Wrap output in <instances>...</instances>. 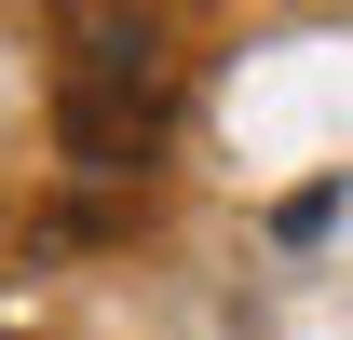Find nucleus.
Here are the masks:
<instances>
[{
	"instance_id": "obj_1",
	"label": "nucleus",
	"mask_w": 353,
	"mask_h": 340,
	"mask_svg": "<svg viewBox=\"0 0 353 340\" xmlns=\"http://www.w3.org/2000/svg\"><path fill=\"white\" fill-rule=\"evenodd\" d=\"M176 123V41L150 0H54V150L68 177H136Z\"/></svg>"
},
{
	"instance_id": "obj_2",
	"label": "nucleus",
	"mask_w": 353,
	"mask_h": 340,
	"mask_svg": "<svg viewBox=\"0 0 353 340\" xmlns=\"http://www.w3.org/2000/svg\"><path fill=\"white\" fill-rule=\"evenodd\" d=\"M0 340H14V327H0Z\"/></svg>"
}]
</instances>
